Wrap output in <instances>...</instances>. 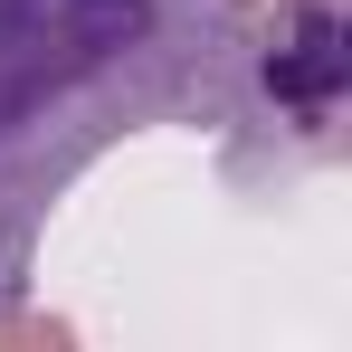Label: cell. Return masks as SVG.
Wrapping results in <instances>:
<instances>
[{"mask_svg": "<svg viewBox=\"0 0 352 352\" xmlns=\"http://www.w3.org/2000/svg\"><path fill=\"white\" fill-rule=\"evenodd\" d=\"M229 0H0V333L19 314L38 229L76 172L153 124H210Z\"/></svg>", "mask_w": 352, "mask_h": 352, "instance_id": "1", "label": "cell"}, {"mask_svg": "<svg viewBox=\"0 0 352 352\" xmlns=\"http://www.w3.org/2000/svg\"><path fill=\"white\" fill-rule=\"evenodd\" d=\"M343 105H352L343 0H229L219 86H210V124L229 133V181L286 190L343 162Z\"/></svg>", "mask_w": 352, "mask_h": 352, "instance_id": "2", "label": "cell"}]
</instances>
